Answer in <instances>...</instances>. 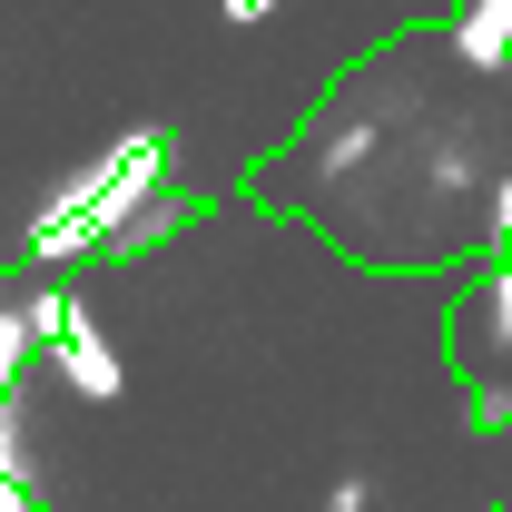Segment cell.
<instances>
[{"mask_svg":"<svg viewBox=\"0 0 512 512\" xmlns=\"http://www.w3.org/2000/svg\"><path fill=\"white\" fill-rule=\"evenodd\" d=\"M40 335L69 355V375H79V394H119V365H109V345L89 335V325L69 316V306H40Z\"/></svg>","mask_w":512,"mask_h":512,"instance_id":"6da1fadb","label":"cell"}]
</instances>
